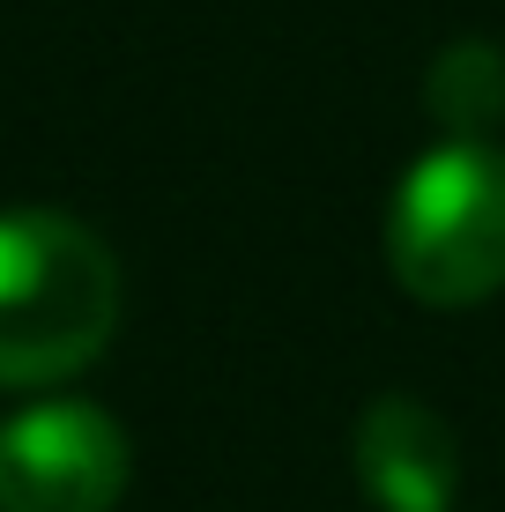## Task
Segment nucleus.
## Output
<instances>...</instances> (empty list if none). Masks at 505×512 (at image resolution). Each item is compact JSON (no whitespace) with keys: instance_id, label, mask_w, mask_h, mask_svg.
Wrapping results in <instances>:
<instances>
[{"instance_id":"f257e3e1","label":"nucleus","mask_w":505,"mask_h":512,"mask_svg":"<svg viewBox=\"0 0 505 512\" xmlns=\"http://www.w3.org/2000/svg\"><path fill=\"white\" fill-rule=\"evenodd\" d=\"M119 327V268L90 223L60 208L0 216V386H52L104 357Z\"/></svg>"},{"instance_id":"f03ea898","label":"nucleus","mask_w":505,"mask_h":512,"mask_svg":"<svg viewBox=\"0 0 505 512\" xmlns=\"http://www.w3.org/2000/svg\"><path fill=\"white\" fill-rule=\"evenodd\" d=\"M387 268L431 312L505 290V149L439 141L416 156L387 201Z\"/></svg>"},{"instance_id":"7ed1b4c3","label":"nucleus","mask_w":505,"mask_h":512,"mask_svg":"<svg viewBox=\"0 0 505 512\" xmlns=\"http://www.w3.org/2000/svg\"><path fill=\"white\" fill-rule=\"evenodd\" d=\"M127 431L97 401H38L0 423V512H112Z\"/></svg>"},{"instance_id":"20e7f679","label":"nucleus","mask_w":505,"mask_h":512,"mask_svg":"<svg viewBox=\"0 0 505 512\" xmlns=\"http://www.w3.org/2000/svg\"><path fill=\"white\" fill-rule=\"evenodd\" d=\"M350 461L379 512H454L461 498V438L416 394H379L357 416Z\"/></svg>"},{"instance_id":"39448f33","label":"nucleus","mask_w":505,"mask_h":512,"mask_svg":"<svg viewBox=\"0 0 505 512\" xmlns=\"http://www.w3.org/2000/svg\"><path fill=\"white\" fill-rule=\"evenodd\" d=\"M424 112L446 141H483L505 119V52L491 38H454L424 67Z\"/></svg>"}]
</instances>
